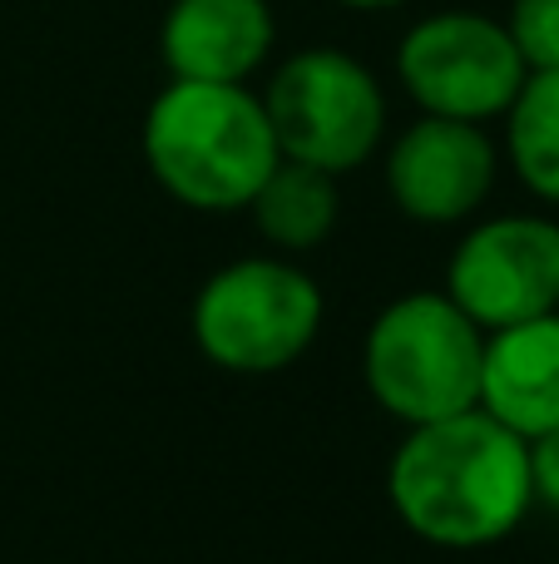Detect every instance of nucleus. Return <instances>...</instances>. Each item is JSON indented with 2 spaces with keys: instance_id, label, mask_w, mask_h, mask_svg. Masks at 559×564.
Wrapping results in <instances>:
<instances>
[{
  "instance_id": "1",
  "label": "nucleus",
  "mask_w": 559,
  "mask_h": 564,
  "mask_svg": "<svg viewBox=\"0 0 559 564\" xmlns=\"http://www.w3.org/2000/svg\"><path fill=\"white\" fill-rule=\"evenodd\" d=\"M386 506L431 550L501 545L535 510L530 441L481 406L406 426L386 460Z\"/></svg>"
},
{
  "instance_id": "2",
  "label": "nucleus",
  "mask_w": 559,
  "mask_h": 564,
  "mask_svg": "<svg viewBox=\"0 0 559 564\" xmlns=\"http://www.w3.org/2000/svg\"><path fill=\"white\" fill-rule=\"evenodd\" d=\"M149 178L198 214H243L277 169L263 95L218 79H168L139 129Z\"/></svg>"
},
{
  "instance_id": "3",
  "label": "nucleus",
  "mask_w": 559,
  "mask_h": 564,
  "mask_svg": "<svg viewBox=\"0 0 559 564\" xmlns=\"http://www.w3.org/2000/svg\"><path fill=\"white\" fill-rule=\"evenodd\" d=\"M485 332L431 288L392 297L362 337V381L396 426L471 411L481 401Z\"/></svg>"
},
{
  "instance_id": "4",
  "label": "nucleus",
  "mask_w": 559,
  "mask_h": 564,
  "mask_svg": "<svg viewBox=\"0 0 559 564\" xmlns=\"http://www.w3.org/2000/svg\"><path fill=\"white\" fill-rule=\"evenodd\" d=\"M327 322V297L287 258H233L204 278L188 307V337L233 377H273L307 357Z\"/></svg>"
},
{
  "instance_id": "5",
  "label": "nucleus",
  "mask_w": 559,
  "mask_h": 564,
  "mask_svg": "<svg viewBox=\"0 0 559 564\" xmlns=\"http://www.w3.org/2000/svg\"><path fill=\"white\" fill-rule=\"evenodd\" d=\"M263 109L277 154L342 178L386 144V89L372 65L337 45L293 50L267 75Z\"/></svg>"
},
{
  "instance_id": "6",
  "label": "nucleus",
  "mask_w": 559,
  "mask_h": 564,
  "mask_svg": "<svg viewBox=\"0 0 559 564\" xmlns=\"http://www.w3.org/2000/svg\"><path fill=\"white\" fill-rule=\"evenodd\" d=\"M525 75L505 20L481 10H431L396 45V79L421 115L491 124L520 95Z\"/></svg>"
},
{
  "instance_id": "7",
  "label": "nucleus",
  "mask_w": 559,
  "mask_h": 564,
  "mask_svg": "<svg viewBox=\"0 0 559 564\" xmlns=\"http://www.w3.org/2000/svg\"><path fill=\"white\" fill-rule=\"evenodd\" d=\"M446 297L481 332L559 307V224L540 214L481 218L446 263Z\"/></svg>"
},
{
  "instance_id": "8",
  "label": "nucleus",
  "mask_w": 559,
  "mask_h": 564,
  "mask_svg": "<svg viewBox=\"0 0 559 564\" xmlns=\"http://www.w3.org/2000/svg\"><path fill=\"white\" fill-rule=\"evenodd\" d=\"M386 194L412 224L451 228L481 214L501 178V144L471 119L421 115L386 144Z\"/></svg>"
},
{
  "instance_id": "9",
  "label": "nucleus",
  "mask_w": 559,
  "mask_h": 564,
  "mask_svg": "<svg viewBox=\"0 0 559 564\" xmlns=\"http://www.w3.org/2000/svg\"><path fill=\"white\" fill-rule=\"evenodd\" d=\"M277 15L267 0H168L158 20V59L168 79L248 85L273 59Z\"/></svg>"
},
{
  "instance_id": "10",
  "label": "nucleus",
  "mask_w": 559,
  "mask_h": 564,
  "mask_svg": "<svg viewBox=\"0 0 559 564\" xmlns=\"http://www.w3.org/2000/svg\"><path fill=\"white\" fill-rule=\"evenodd\" d=\"M475 406L525 441L559 431V307L485 332Z\"/></svg>"
},
{
  "instance_id": "11",
  "label": "nucleus",
  "mask_w": 559,
  "mask_h": 564,
  "mask_svg": "<svg viewBox=\"0 0 559 564\" xmlns=\"http://www.w3.org/2000/svg\"><path fill=\"white\" fill-rule=\"evenodd\" d=\"M248 214H253L263 243H273L277 253H313L332 238L337 218H342V194H337V178L322 169L277 159Z\"/></svg>"
},
{
  "instance_id": "12",
  "label": "nucleus",
  "mask_w": 559,
  "mask_h": 564,
  "mask_svg": "<svg viewBox=\"0 0 559 564\" xmlns=\"http://www.w3.org/2000/svg\"><path fill=\"white\" fill-rule=\"evenodd\" d=\"M501 119V159L540 204L559 208V69H530Z\"/></svg>"
},
{
  "instance_id": "13",
  "label": "nucleus",
  "mask_w": 559,
  "mask_h": 564,
  "mask_svg": "<svg viewBox=\"0 0 559 564\" xmlns=\"http://www.w3.org/2000/svg\"><path fill=\"white\" fill-rule=\"evenodd\" d=\"M505 30L525 69H559V0H511Z\"/></svg>"
},
{
  "instance_id": "14",
  "label": "nucleus",
  "mask_w": 559,
  "mask_h": 564,
  "mask_svg": "<svg viewBox=\"0 0 559 564\" xmlns=\"http://www.w3.org/2000/svg\"><path fill=\"white\" fill-rule=\"evenodd\" d=\"M530 486L535 506L559 516V431H545V436L530 441Z\"/></svg>"
},
{
  "instance_id": "15",
  "label": "nucleus",
  "mask_w": 559,
  "mask_h": 564,
  "mask_svg": "<svg viewBox=\"0 0 559 564\" xmlns=\"http://www.w3.org/2000/svg\"><path fill=\"white\" fill-rule=\"evenodd\" d=\"M337 6H347V10H366V15H376V10H396V6H406V0H337Z\"/></svg>"
}]
</instances>
